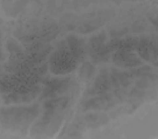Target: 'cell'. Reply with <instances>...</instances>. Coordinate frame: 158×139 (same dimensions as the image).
Listing matches in <instances>:
<instances>
[{"label": "cell", "mask_w": 158, "mask_h": 139, "mask_svg": "<svg viewBox=\"0 0 158 139\" xmlns=\"http://www.w3.org/2000/svg\"><path fill=\"white\" fill-rule=\"evenodd\" d=\"M136 86H137V87H138V88L143 89V88L147 87V81L145 80H143V79H142L141 80L138 81V82H136Z\"/></svg>", "instance_id": "cell-6"}, {"label": "cell", "mask_w": 158, "mask_h": 139, "mask_svg": "<svg viewBox=\"0 0 158 139\" xmlns=\"http://www.w3.org/2000/svg\"><path fill=\"white\" fill-rule=\"evenodd\" d=\"M110 98L109 95H102L101 97L91 99L86 103V109H102L109 107L107 104H111Z\"/></svg>", "instance_id": "cell-4"}, {"label": "cell", "mask_w": 158, "mask_h": 139, "mask_svg": "<svg viewBox=\"0 0 158 139\" xmlns=\"http://www.w3.org/2000/svg\"><path fill=\"white\" fill-rule=\"evenodd\" d=\"M78 61L76 59L71 52L65 50H60L56 52L50 57L51 70L57 74H64L72 72L77 66Z\"/></svg>", "instance_id": "cell-1"}, {"label": "cell", "mask_w": 158, "mask_h": 139, "mask_svg": "<svg viewBox=\"0 0 158 139\" xmlns=\"http://www.w3.org/2000/svg\"><path fill=\"white\" fill-rule=\"evenodd\" d=\"M95 68L88 62H85L81 67L79 76L83 81H87L90 79L94 73Z\"/></svg>", "instance_id": "cell-5"}, {"label": "cell", "mask_w": 158, "mask_h": 139, "mask_svg": "<svg viewBox=\"0 0 158 139\" xmlns=\"http://www.w3.org/2000/svg\"><path fill=\"white\" fill-rule=\"evenodd\" d=\"M140 56L145 60L151 61L157 57V46L156 42L145 38L139 41L136 49Z\"/></svg>", "instance_id": "cell-2"}, {"label": "cell", "mask_w": 158, "mask_h": 139, "mask_svg": "<svg viewBox=\"0 0 158 139\" xmlns=\"http://www.w3.org/2000/svg\"><path fill=\"white\" fill-rule=\"evenodd\" d=\"M113 61L118 66L125 68L133 67L142 64L141 61L134 53L118 50L113 55Z\"/></svg>", "instance_id": "cell-3"}]
</instances>
